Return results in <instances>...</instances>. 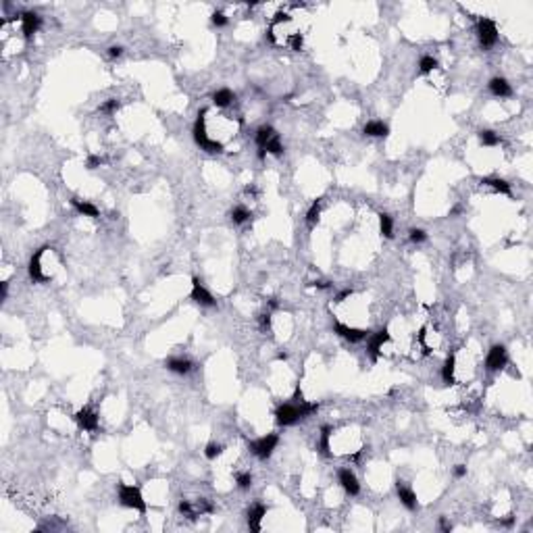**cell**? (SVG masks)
I'll use <instances>...</instances> for the list:
<instances>
[{
  "label": "cell",
  "instance_id": "cell-1",
  "mask_svg": "<svg viewBox=\"0 0 533 533\" xmlns=\"http://www.w3.org/2000/svg\"><path fill=\"white\" fill-rule=\"evenodd\" d=\"M319 410V404L317 402H292V404H281L277 406L275 410V419L277 423L283 425V427H290V425H296L300 419H306L310 414H315Z\"/></svg>",
  "mask_w": 533,
  "mask_h": 533
},
{
  "label": "cell",
  "instance_id": "cell-2",
  "mask_svg": "<svg viewBox=\"0 0 533 533\" xmlns=\"http://www.w3.org/2000/svg\"><path fill=\"white\" fill-rule=\"evenodd\" d=\"M204 115H206V108H202L198 113V119H196V123H194V142L202 148L204 152H211V154H215V152H223V144H221L219 140H213V138H209V133H206V127H204Z\"/></svg>",
  "mask_w": 533,
  "mask_h": 533
},
{
  "label": "cell",
  "instance_id": "cell-3",
  "mask_svg": "<svg viewBox=\"0 0 533 533\" xmlns=\"http://www.w3.org/2000/svg\"><path fill=\"white\" fill-rule=\"evenodd\" d=\"M117 496H119L121 506H125V508H133V510H140V513H146V502H144V498H142L140 487H136V485H127V483H119Z\"/></svg>",
  "mask_w": 533,
  "mask_h": 533
},
{
  "label": "cell",
  "instance_id": "cell-4",
  "mask_svg": "<svg viewBox=\"0 0 533 533\" xmlns=\"http://www.w3.org/2000/svg\"><path fill=\"white\" fill-rule=\"evenodd\" d=\"M277 443H279V435H277V433H266V435L250 441V443H248V450H250L256 458L266 460V458L273 454V450L277 448Z\"/></svg>",
  "mask_w": 533,
  "mask_h": 533
},
{
  "label": "cell",
  "instance_id": "cell-5",
  "mask_svg": "<svg viewBox=\"0 0 533 533\" xmlns=\"http://www.w3.org/2000/svg\"><path fill=\"white\" fill-rule=\"evenodd\" d=\"M477 36H479V42L483 48H492L494 44L498 42V25L496 21L487 19V17H481L479 23H477Z\"/></svg>",
  "mask_w": 533,
  "mask_h": 533
},
{
  "label": "cell",
  "instance_id": "cell-6",
  "mask_svg": "<svg viewBox=\"0 0 533 533\" xmlns=\"http://www.w3.org/2000/svg\"><path fill=\"white\" fill-rule=\"evenodd\" d=\"M190 298L196 302V304H200V306H217V300H215V296L206 290V287L202 285V281H200L198 277H194L192 279V292H190Z\"/></svg>",
  "mask_w": 533,
  "mask_h": 533
},
{
  "label": "cell",
  "instance_id": "cell-7",
  "mask_svg": "<svg viewBox=\"0 0 533 533\" xmlns=\"http://www.w3.org/2000/svg\"><path fill=\"white\" fill-rule=\"evenodd\" d=\"M508 363V354H506V348L502 344H496L490 348V352H487V357H485V367L487 371H500L504 369Z\"/></svg>",
  "mask_w": 533,
  "mask_h": 533
},
{
  "label": "cell",
  "instance_id": "cell-8",
  "mask_svg": "<svg viewBox=\"0 0 533 533\" xmlns=\"http://www.w3.org/2000/svg\"><path fill=\"white\" fill-rule=\"evenodd\" d=\"M333 331H336L340 338H344V340H348V342H352V344L363 342V340H367V338H369V331H367V329L350 327V325H344V323H340V321H336V323H333Z\"/></svg>",
  "mask_w": 533,
  "mask_h": 533
},
{
  "label": "cell",
  "instance_id": "cell-9",
  "mask_svg": "<svg viewBox=\"0 0 533 533\" xmlns=\"http://www.w3.org/2000/svg\"><path fill=\"white\" fill-rule=\"evenodd\" d=\"M386 342H390V331H388L386 327L367 338V352H369V357H371L373 361H377V357H379V350H381V346H383Z\"/></svg>",
  "mask_w": 533,
  "mask_h": 533
},
{
  "label": "cell",
  "instance_id": "cell-10",
  "mask_svg": "<svg viewBox=\"0 0 533 533\" xmlns=\"http://www.w3.org/2000/svg\"><path fill=\"white\" fill-rule=\"evenodd\" d=\"M75 423L79 425V429L83 431H96L98 429V414L90 408H81L75 412Z\"/></svg>",
  "mask_w": 533,
  "mask_h": 533
},
{
  "label": "cell",
  "instance_id": "cell-11",
  "mask_svg": "<svg viewBox=\"0 0 533 533\" xmlns=\"http://www.w3.org/2000/svg\"><path fill=\"white\" fill-rule=\"evenodd\" d=\"M396 494H398V500L402 502L404 508H408V510H417V508H419L417 494L410 490V487H408L404 481H398V483H396Z\"/></svg>",
  "mask_w": 533,
  "mask_h": 533
},
{
  "label": "cell",
  "instance_id": "cell-12",
  "mask_svg": "<svg viewBox=\"0 0 533 533\" xmlns=\"http://www.w3.org/2000/svg\"><path fill=\"white\" fill-rule=\"evenodd\" d=\"M48 250V246H42L40 250H36V254L32 256V260H29V266H27V271H29V277H32V281H38V283H44V281H48V275H44L42 273V254Z\"/></svg>",
  "mask_w": 533,
  "mask_h": 533
},
{
  "label": "cell",
  "instance_id": "cell-13",
  "mask_svg": "<svg viewBox=\"0 0 533 533\" xmlns=\"http://www.w3.org/2000/svg\"><path fill=\"white\" fill-rule=\"evenodd\" d=\"M338 479H340V485L344 487V492H346V494L357 496V494L361 492V483H359L357 475H354L350 469H340Z\"/></svg>",
  "mask_w": 533,
  "mask_h": 533
},
{
  "label": "cell",
  "instance_id": "cell-14",
  "mask_svg": "<svg viewBox=\"0 0 533 533\" xmlns=\"http://www.w3.org/2000/svg\"><path fill=\"white\" fill-rule=\"evenodd\" d=\"M40 25H42V19H40L38 13L27 11V13L21 15V29H23V36H25V38H32L34 34H38Z\"/></svg>",
  "mask_w": 533,
  "mask_h": 533
},
{
  "label": "cell",
  "instance_id": "cell-15",
  "mask_svg": "<svg viewBox=\"0 0 533 533\" xmlns=\"http://www.w3.org/2000/svg\"><path fill=\"white\" fill-rule=\"evenodd\" d=\"M264 515H266V506L264 504H260V502L252 504L248 508V527L258 533L260 531V521L264 519Z\"/></svg>",
  "mask_w": 533,
  "mask_h": 533
},
{
  "label": "cell",
  "instance_id": "cell-16",
  "mask_svg": "<svg viewBox=\"0 0 533 533\" xmlns=\"http://www.w3.org/2000/svg\"><path fill=\"white\" fill-rule=\"evenodd\" d=\"M165 367L175 373V375H188L192 371V361L190 359H184V357H173L165 363Z\"/></svg>",
  "mask_w": 533,
  "mask_h": 533
},
{
  "label": "cell",
  "instance_id": "cell-17",
  "mask_svg": "<svg viewBox=\"0 0 533 533\" xmlns=\"http://www.w3.org/2000/svg\"><path fill=\"white\" fill-rule=\"evenodd\" d=\"M490 92L498 98H510L513 96V87H510V83L504 77H494L490 79Z\"/></svg>",
  "mask_w": 533,
  "mask_h": 533
},
{
  "label": "cell",
  "instance_id": "cell-18",
  "mask_svg": "<svg viewBox=\"0 0 533 533\" xmlns=\"http://www.w3.org/2000/svg\"><path fill=\"white\" fill-rule=\"evenodd\" d=\"M363 133H365V136H371V138H386L390 133V127L383 121H369L363 127Z\"/></svg>",
  "mask_w": 533,
  "mask_h": 533
},
{
  "label": "cell",
  "instance_id": "cell-19",
  "mask_svg": "<svg viewBox=\"0 0 533 533\" xmlns=\"http://www.w3.org/2000/svg\"><path fill=\"white\" fill-rule=\"evenodd\" d=\"M277 136V131L271 127V125H262V127H258L256 129V136H254V140H256V146L260 148V150H264L266 148V144H269L273 138Z\"/></svg>",
  "mask_w": 533,
  "mask_h": 533
},
{
  "label": "cell",
  "instance_id": "cell-20",
  "mask_svg": "<svg viewBox=\"0 0 533 533\" xmlns=\"http://www.w3.org/2000/svg\"><path fill=\"white\" fill-rule=\"evenodd\" d=\"M71 206L79 213V215H83V217H98L100 215V211L92 204V202H85V200H79V198H71Z\"/></svg>",
  "mask_w": 533,
  "mask_h": 533
},
{
  "label": "cell",
  "instance_id": "cell-21",
  "mask_svg": "<svg viewBox=\"0 0 533 533\" xmlns=\"http://www.w3.org/2000/svg\"><path fill=\"white\" fill-rule=\"evenodd\" d=\"M233 100H235V94L229 90V87H221V90H217V92L213 94V102H215V106H219V108L229 106Z\"/></svg>",
  "mask_w": 533,
  "mask_h": 533
},
{
  "label": "cell",
  "instance_id": "cell-22",
  "mask_svg": "<svg viewBox=\"0 0 533 533\" xmlns=\"http://www.w3.org/2000/svg\"><path fill=\"white\" fill-rule=\"evenodd\" d=\"M454 371H456V357L454 354H450V357L446 359V363H443V367H441V379H443V383H448V386H452L456 379H454Z\"/></svg>",
  "mask_w": 533,
  "mask_h": 533
},
{
  "label": "cell",
  "instance_id": "cell-23",
  "mask_svg": "<svg viewBox=\"0 0 533 533\" xmlns=\"http://www.w3.org/2000/svg\"><path fill=\"white\" fill-rule=\"evenodd\" d=\"M483 186H490L494 192H500V194H506L510 196V184L506 180H500V177H485V180H481Z\"/></svg>",
  "mask_w": 533,
  "mask_h": 533
},
{
  "label": "cell",
  "instance_id": "cell-24",
  "mask_svg": "<svg viewBox=\"0 0 533 533\" xmlns=\"http://www.w3.org/2000/svg\"><path fill=\"white\" fill-rule=\"evenodd\" d=\"M379 231L383 238H394V219L388 213H379Z\"/></svg>",
  "mask_w": 533,
  "mask_h": 533
},
{
  "label": "cell",
  "instance_id": "cell-25",
  "mask_svg": "<svg viewBox=\"0 0 533 533\" xmlns=\"http://www.w3.org/2000/svg\"><path fill=\"white\" fill-rule=\"evenodd\" d=\"M477 138H479V142L483 144V146H498L502 140H500V136L496 131H492V129H481L479 133H477Z\"/></svg>",
  "mask_w": 533,
  "mask_h": 533
},
{
  "label": "cell",
  "instance_id": "cell-26",
  "mask_svg": "<svg viewBox=\"0 0 533 533\" xmlns=\"http://www.w3.org/2000/svg\"><path fill=\"white\" fill-rule=\"evenodd\" d=\"M321 202H323V198H317L315 202H313V206L308 209V213H306V223H308V227H315V225H317L319 215H321Z\"/></svg>",
  "mask_w": 533,
  "mask_h": 533
},
{
  "label": "cell",
  "instance_id": "cell-27",
  "mask_svg": "<svg viewBox=\"0 0 533 533\" xmlns=\"http://www.w3.org/2000/svg\"><path fill=\"white\" fill-rule=\"evenodd\" d=\"M329 437H331V427L329 425L321 427V435H319V443H317V448H319L321 454H329V450H331Z\"/></svg>",
  "mask_w": 533,
  "mask_h": 533
},
{
  "label": "cell",
  "instance_id": "cell-28",
  "mask_svg": "<svg viewBox=\"0 0 533 533\" xmlns=\"http://www.w3.org/2000/svg\"><path fill=\"white\" fill-rule=\"evenodd\" d=\"M250 217H252V213H250L246 206H233V209H231V221H233V223H238V225L246 223Z\"/></svg>",
  "mask_w": 533,
  "mask_h": 533
},
{
  "label": "cell",
  "instance_id": "cell-29",
  "mask_svg": "<svg viewBox=\"0 0 533 533\" xmlns=\"http://www.w3.org/2000/svg\"><path fill=\"white\" fill-rule=\"evenodd\" d=\"M437 67V61L433 58V56H429V54H425V56H421V61H419V71L423 73V75H427V73H431L433 69Z\"/></svg>",
  "mask_w": 533,
  "mask_h": 533
},
{
  "label": "cell",
  "instance_id": "cell-30",
  "mask_svg": "<svg viewBox=\"0 0 533 533\" xmlns=\"http://www.w3.org/2000/svg\"><path fill=\"white\" fill-rule=\"evenodd\" d=\"M264 150L269 152V154H273V157H281V154H283V144H281V140H279V133H277V136H275L269 144H266Z\"/></svg>",
  "mask_w": 533,
  "mask_h": 533
},
{
  "label": "cell",
  "instance_id": "cell-31",
  "mask_svg": "<svg viewBox=\"0 0 533 533\" xmlns=\"http://www.w3.org/2000/svg\"><path fill=\"white\" fill-rule=\"evenodd\" d=\"M221 452H223V446H221V443H215V441L206 443V448H204V456L209 460H215L217 456H221Z\"/></svg>",
  "mask_w": 533,
  "mask_h": 533
},
{
  "label": "cell",
  "instance_id": "cell-32",
  "mask_svg": "<svg viewBox=\"0 0 533 533\" xmlns=\"http://www.w3.org/2000/svg\"><path fill=\"white\" fill-rule=\"evenodd\" d=\"M194 510H196V515L200 517V515H206V513H213V510H215V506H213V504H211V502H209L206 498H200V500L196 502V508H194Z\"/></svg>",
  "mask_w": 533,
  "mask_h": 533
},
{
  "label": "cell",
  "instance_id": "cell-33",
  "mask_svg": "<svg viewBox=\"0 0 533 533\" xmlns=\"http://www.w3.org/2000/svg\"><path fill=\"white\" fill-rule=\"evenodd\" d=\"M180 513L186 517V519H190V521H194V519H198V515H196V510H194V506L188 502V500H182L180 502Z\"/></svg>",
  "mask_w": 533,
  "mask_h": 533
},
{
  "label": "cell",
  "instance_id": "cell-34",
  "mask_svg": "<svg viewBox=\"0 0 533 533\" xmlns=\"http://www.w3.org/2000/svg\"><path fill=\"white\" fill-rule=\"evenodd\" d=\"M235 483L240 490H248V487L252 485V475L250 473H238L235 475Z\"/></svg>",
  "mask_w": 533,
  "mask_h": 533
},
{
  "label": "cell",
  "instance_id": "cell-35",
  "mask_svg": "<svg viewBox=\"0 0 533 533\" xmlns=\"http://www.w3.org/2000/svg\"><path fill=\"white\" fill-rule=\"evenodd\" d=\"M408 240L412 242V244H421V242H425L427 240V233L423 231V229H410V233H408Z\"/></svg>",
  "mask_w": 533,
  "mask_h": 533
},
{
  "label": "cell",
  "instance_id": "cell-36",
  "mask_svg": "<svg viewBox=\"0 0 533 533\" xmlns=\"http://www.w3.org/2000/svg\"><path fill=\"white\" fill-rule=\"evenodd\" d=\"M211 21H213V25H215V27H225V25H227V17H225V13H221V11L213 13Z\"/></svg>",
  "mask_w": 533,
  "mask_h": 533
},
{
  "label": "cell",
  "instance_id": "cell-37",
  "mask_svg": "<svg viewBox=\"0 0 533 533\" xmlns=\"http://www.w3.org/2000/svg\"><path fill=\"white\" fill-rule=\"evenodd\" d=\"M117 108H119V100H117V98H110V100H106V102L100 106L102 113H115Z\"/></svg>",
  "mask_w": 533,
  "mask_h": 533
},
{
  "label": "cell",
  "instance_id": "cell-38",
  "mask_svg": "<svg viewBox=\"0 0 533 533\" xmlns=\"http://www.w3.org/2000/svg\"><path fill=\"white\" fill-rule=\"evenodd\" d=\"M100 165H102V159H100V157H96V154L87 157V163H85L87 169H96V167H100Z\"/></svg>",
  "mask_w": 533,
  "mask_h": 533
},
{
  "label": "cell",
  "instance_id": "cell-39",
  "mask_svg": "<svg viewBox=\"0 0 533 533\" xmlns=\"http://www.w3.org/2000/svg\"><path fill=\"white\" fill-rule=\"evenodd\" d=\"M292 50H302V36L300 34H296L294 38H292Z\"/></svg>",
  "mask_w": 533,
  "mask_h": 533
},
{
  "label": "cell",
  "instance_id": "cell-40",
  "mask_svg": "<svg viewBox=\"0 0 533 533\" xmlns=\"http://www.w3.org/2000/svg\"><path fill=\"white\" fill-rule=\"evenodd\" d=\"M260 327H262V331H266L271 327V315L266 313V315H260Z\"/></svg>",
  "mask_w": 533,
  "mask_h": 533
},
{
  "label": "cell",
  "instance_id": "cell-41",
  "mask_svg": "<svg viewBox=\"0 0 533 533\" xmlns=\"http://www.w3.org/2000/svg\"><path fill=\"white\" fill-rule=\"evenodd\" d=\"M121 54H123V48H121V46H110V48H108V56H110V58H119Z\"/></svg>",
  "mask_w": 533,
  "mask_h": 533
},
{
  "label": "cell",
  "instance_id": "cell-42",
  "mask_svg": "<svg viewBox=\"0 0 533 533\" xmlns=\"http://www.w3.org/2000/svg\"><path fill=\"white\" fill-rule=\"evenodd\" d=\"M464 475H466V466H464V464H456V466H454V477L460 479V477H464Z\"/></svg>",
  "mask_w": 533,
  "mask_h": 533
},
{
  "label": "cell",
  "instance_id": "cell-43",
  "mask_svg": "<svg viewBox=\"0 0 533 533\" xmlns=\"http://www.w3.org/2000/svg\"><path fill=\"white\" fill-rule=\"evenodd\" d=\"M439 529H441V531H446V533L452 529V525L446 521V517H441V519H439Z\"/></svg>",
  "mask_w": 533,
  "mask_h": 533
},
{
  "label": "cell",
  "instance_id": "cell-44",
  "mask_svg": "<svg viewBox=\"0 0 533 533\" xmlns=\"http://www.w3.org/2000/svg\"><path fill=\"white\" fill-rule=\"evenodd\" d=\"M352 296V290H344V292H340L338 296H336V302H342L344 298H350Z\"/></svg>",
  "mask_w": 533,
  "mask_h": 533
},
{
  "label": "cell",
  "instance_id": "cell-45",
  "mask_svg": "<svg viewBox=\"0 0 533 533\" xmlns=\"http://www.w3.org/2000/svg\"><path fill=\"white\" fill-rule=\"evenodd\" d=\"M500 523H502L504 527H510V525H513V523H515V517H506V519H502Z\"/></svg>",
  "mask_w": 533,
  "mask_h": 533
},
{
  "label": "cell",
  "instance_id": "cell-46",
  "mask_svg": "<svg viewBox=\"0 0 533 533\" xmlns=\"http://www.w3.org/2000/svg\"><path fill=\"white\" fill-rule=\"evenodd\" d=\"M7 294H9V285L3 283V300H7Z\"/></svg>",
  "mask_w": 533,
  "mask_h": 533
},
{
  "label": "cell",
  "instance_id": "cell-47",
  "mask_svg": "<svg viewBox=\"0 0 533 533\" xmlns=\"http://www.w3.org/2000/svg\"><path fill=\"white\" fill-rule=\"evenodd\" d=\"M277 359H279V361H285V359H287V354H285V352H279V354H277Z\"/></svg>",
  "mask_w": 533,
  "mask_h": 533
}]
</instances>
